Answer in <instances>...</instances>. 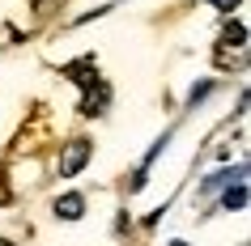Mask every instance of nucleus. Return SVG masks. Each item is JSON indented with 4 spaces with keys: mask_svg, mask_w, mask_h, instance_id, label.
Returning <instances> with one entry per match:
<instances>
[{
    "mask_svg": "<svg viewBox=\"0 0 251 246\" xmlns=\"http://www.w3.org/2000/svg\"><path fill=\"white\" fill-rule=\"evenodd\" d=\"M85 161H90V144H85V140H73L64 149V157H60V179H73Z\"/></svg>",
    "mask_w": 251,
    "mask_h": 246,
    "instance_id": "1",
    "label": "nucleus"
},
{
    "mask_svg": "<svg viewBox=\"0 0 251 246\" xmlns=\"http://www.w3.org/2000/svg\"><path fill=\"white\" fill-rule=\"evenodd\" d=\"M85 89L90 93H85V102H81V115H98V111L111 102V89H106V81H98V77H94Z\"/></svg>",
    "mask_w": 251,
    "mask_h": 246,
    "instance_id": "2",
    "label": "nucleus"
},
{
    "mask_svg": "<svg viewBox=\"0 0 251 246\" xmlns=\"http://www.w3.org/2000/svg\"><path fill=\"white\" fill-rule=\"evenodd\" d=\"M81 212H85V200H81V195H60V200H55V217L77 221Z\"/></svg>",
    "mask_w": 251,
    "mask_h": 246,
    "instance_id": "3",
    "label": "nucleus"
},
{
    "mask_svg": "<svg viewBox=\"0 0 251 246\" xmlns=\"http://www.w3.org/2000/svg\"><path fill=\"white\" fill-rule=\"evenodd\" d=\"M222 208H247V187L243 182H234V187H226V195H222Z\"/></svg>",
    "mask_w": 251,
    "mask_h": 246,
    "instance_id": "4",
    "label": "nucleus"
},
{
    "mask_svg": "<svg viewBox=\"0 0 251 246\" xmlns=\"http://www.w3.org/2000/svg\"><path fill=\"white\" fill-rule=\"evenodd\" d=\"M230 43H234V47H243V43H247V30H243V22L226 26V34H222V47H230Z\"/></svg>",
    "mask_w": 251,
    "mask_h": 246,
    "instance_id": "5",
    "label": "nucleus"
},
{
    "mask_svg": "<svg viewBox=\"0 0 251 246\" xmlns=\"http://www.w3.org/2000/svg\"><path fill=\"white\" fill-rule=\"evenodd\" d=\"M209 4H217V9H222V13H230V9H234L238 0H209Z\"/></svg>",
    "mask_w": 251,
    "mask_h": 246,
    "instance_id": "6",
    "label": "nucleus"
},
{
    "mask_svg": "<svg viewBox=\"0 0 251 246\" xmlns=\"http://www.w3.org/2000/svg\"><path fill=\"white\" fill-rule=\"evenodd\" d=\"M0 204H9V187H4V170H0Z\"/></svg>",
    "mask_w": 251,
    "mask_h": 246,
    "instance_id": "7",
    "label": "nucleus"
},
{
    "mask_svg": "<svg viewBox=\"0 0 251 246\" xmlns=\"http://www.w3.org/2000/svg\"><path fill=\"white\" fill-rule=\"evenodd\" d=\"M0 246H13V242H4V238H0Z\"/></svg>",
    "mask_w": 251,
    "mask_h": 246,
    "instance_id": "8",
    "label": "nucleus"
},
{
    "mask_svg": "<svg viewBox=\"0 0 251 246\" xmlns=\"http://www.w3.org/2000/svg\"><path fill=\"white\" fill-rule=\"evenodd\" d=\"M171 246H187V242H171Z\"/></svg>",
    "mask_w": 251,
    "mask_h": 246,
    "instance_id": "9",
    "label": "nucleus"
}]
</instances>
